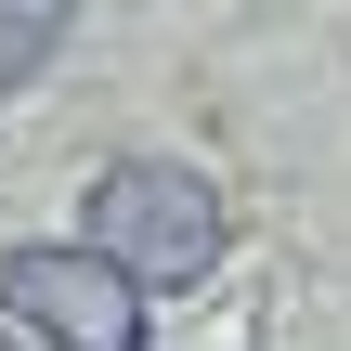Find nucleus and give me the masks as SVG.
<instances>
[{
	"label": "nucleus",
	"mask_w": 351,
	"mask_h": 351,
	"mask_svg": "<svg viewBox=\"0 0 351 351\" xmlns=\"http://www.w3.org/2000/svg\"><path fill=\"white\" fill-rule=\"evenodd\" d=\"M221 182L208 169H182V156H117L104 182H91V221H78V247L91 261H117L143 300L156 287H195L208 261H221Z\"/></svg>",
	"instance_id": "1"
},
{
	"label": "nucleus",
	"mask_w": 351,
	"mask_h": 351,
	"mask_svg": "<svg viewBox=\"0 0 351 351\" xmlns=\"http://www.w3.org/2000/svg\"><path fill=\"white\" fill-rule=\"evenodd\" d=\"M65 26H78V0H0V91H26L65 52Z\"/></svg>",
	"instance_id": "3"
},
{
	"label": "nucleus",
	"mask_w": 351,
	"mask_h": 351,
	"mask_svg": "<svg viewBox=\"0 0 351 351\" xmlns=\"http://www.w3.org/2000/svg\"><path fill=\"white\" fill-rule=\"evenodd\" d=\"M0 313L39 351H143V287L91 247H0Z\"/></svg>",
	"instance_id": "2"
},
{
	"label": "nucleus",
	"mask_w": 351,
	"mask_h": 351,
	"mask_svg": "<svg viewBox=\"0 0 351 351\" xmlns=\"http://www.w3.org/2000/svg\"><path fill=\"white\" fill-rule=\"evenodd\" d=\"M0 351H26V339H0Z\"/></svg>",
	"instance_id": "4"
}]
</instances>
